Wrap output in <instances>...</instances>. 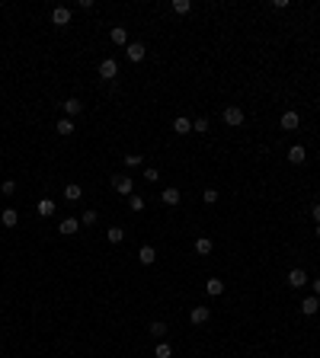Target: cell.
<instances>
[{"mask_svg":"<svg viewBox=\"0 0 320 358\" xmlns=\"http://www.w3.org/2000/svg\"><path fill=\"white\" fill-rule=\"evenodd\" d=\"M224 125L240 128V125H244V109H240V106H228V109H224Z\"/></svg>","mask_w":320,"mask_h":358,"instance_id":"cell-1","label":"cell"},{"mask_svg":"<svg viewBox=\"0 0 320 358\" xmlns=\"http://www.w3.org/2000/svg\"><path fill=\"white\" fill-rule=\"evenodd\" d=\"M279 125H282L285 131H298V128H301V115H298L295 109H288V112H282V119H279Z\"/></svg>","mask_w":320,"mask_h":358,"instance_id":"cell-2","label":"cell"},{"mask_svg":"<svg viewBox=\"0 0 320 358\" xmlns=\"http://www.w3.org/2000/svg\"><path fill=\"white\" fill-rule=\"evenodd\" d=\"M144 54H147V48L141 45V42H128V48H125V58H128L131 64H138V61H144Z\"/></svg>","mask_w":320,"mask_h":358,"instance_id":"cell-3","label":"cell"},{"mask_svg":"<svg viewBox=\"0 0 320 358\" xmlns=\"http://www.w3.org/2000/svg\"><path fill=\"white\" fill-rule=\"evenodd\" d=\"M115 74H119V61H115V58H103V61H99V77H103V80H112Z\"/></svg>","mask_w":320,"mask_h":358,"instance_id":"cell-4","label":"cell"},{"mask_svg":"<svg viewBox=\"0 0 320 358\" xmlns=\"http://www.w3.org/2000/svg\"><path fill=\"white\" fill-rule=\"evenodd\" d=\"M189 320L196 323V326H202V323H208V320H212V307H192Z\"/></svg>","mask_w":320,"mask_h":358,"instance_id":"cell-5","label":"cell"},{"mask_svg":"<svg viewBox=\"0 0 320 358\" xmlns=\"http://www.w3.org/2000/svg\"><path fill=\"white\" fill-rule=\"evenodd\" d=\"M138 259H141V266H154V262H157V250H154L151 243H144L138 250Z\"/></svg>","mask_w":320,"mask_h":358,"instance_id":"cell-6","label":"cell"},{"mask_svg":"<svg viewBox=\"0 0 320 358\" xmlns=\"http://www.w3.org/2000/svg\"><path fill=\"white\" fill-rule=\"evenodd\" d=\"M112 186H115V192H122V195H131V192H135V183H131L128 176H112Z\"/></svg>","mask_w":320,"mask_h":358,"instance_id":"cell-7","label":"cell"},{"mask_svg":"<svg viewBox=\"0 0 320 358\" xmlns=\"http://www.w3.org/2000/svg\"><path fill=\"white\" fill-rule=\"evenodd\" d=\"M288 285H291V288H304V285H307V272H304V269H291V272H288Z\"/></svg>","mask_w":320,"mask_h":358,"instance_id":"cell-8","label":"cell"},{"mask_svg":"<svg viewBox=\"0 0 320 358\" xmlns=\"http://www.w3.org/2000/svg\"><path fill=\"white\" fill-rule=\"evenodd\" d=\"M52 23L54 26H68L71 23V10L68 7H54L52 10Z\"/></svg>","mask_w":320,"mask_h":358,"instance_id":"cell-9","label":"cell"},{"mask_svg":"<svg viewBox=\"0 0 320 358\" xmlns=\"http://www.w3.org/2000/svg\"><path fill=\"white\" fill-rule=\"evenodd\" d=\"M320 310V297H304V301H301V313H304V317H314V313Z\"/></svg>","mask_w":320,"mask_h":358,"instance_id":"cell-10","label":"cell"},{"mask_svg":"<svg viewBox=\"0 0 320 358\" xmlns=\"http://www.w3.org/2000/svg\"><path fill=\"white\" fill-rule=\"evenodd\" d=\"M58 230H61L64 237H74L77 230H80V218H64V221H61V227H58Z\"/></svg>","mask_w":320,"mask_h":358,"instance_id":"cell-11","label":"cell"},{"mask_svg":"<svg viewBox=\"0 0 320 358\" xmlns=\"http://www.w3.org/2000/svg\"><path fill=\"white\" fill-rule=\"evenodd\" d=\"M307 160V151L301 144H291L288 147V163H304Z\"/></svg>","mask_w":320,"mask_h":358,"instance_id":"cell-12","label":"cell"},{"mask_svg":"<svg viewBox=\"0 0 320 358\" xmlns=\"http://www.w3.org/2000/svg\"><path fill=\"white\" fill-rule=\"evenodd\" d=\"M160 202H163V205H179V189H173V186H170V189H163L160 192Z\"/></svg>","mask_w":320,"mask_h":358,"instance_id":"cell-13","label":"cell"},{"mask_svg":"<svg viewBox=\"0 0 320 358\" xmlns=\"http://www.w3.org/2000/svg\"><path fill=\"white\" fill-rule=\"evenodd\" d=\"M109 38H112L115 45H125V48H128V32H125V26H115V29L109 32Z\"/></svg>","mask_w":320,"mask_h":358,"instance_id":"cell-14","label":"cell"},{"mask_svg":"<svg viewBox=\"0 0 320 358\" xmlns=\"http://www.w3.org/2000/svg\"><path fill=\"white\" fill-rule=\"evenodd\" d=\"M173 131H176V135H189V131H192V122L186 119V115H179V119H173Z\"/></svg>","mask_w":320,"mask_h":358,"instance_id":"cell-15","label":"cell"},{"mask_svg":"<svg viewBox=\"0 0 320 358\" xmlns=\"http://www.w3.org/2000/svg\"><path fill=\"white\" fill-rule=\"evenodd\" d=\"M64 198H68V202H80V198H84V189H80L77 183L64 186Z\"/></svg>","mask_w":320,"mask_h":358,"instance_id":"cell-16","label":"cell"},{"mask_svg":"<svg viewBox=\"0 0 320 358\" xmlns=\"http://www.w3.org/2000/svg\"><path fill=\"white\" fill-rule=\"evenodd\" d=\"M205 291H208L212 297L224 294V282H221V278H208V282H205Z\"/></svg>","mask_w":320,"mask_h":358,"instance_id":"cell-17","label":"cell"},{"mask_svg":"<svg viewBox=\"0 0 320 358\" xmlns=\"http://www.w3.org/2000/svg\"><path fill=\"white\" fill-rule=\"evenodd\" d=\"M0 221H3V227H16V224H19V214H16L13 208H3V214H0Z\"/></svg>","mask_w":320,"mask_h":358,"instance_id":"cell-18","label":"cell"},{"mask_svg":"<svg viewBox=\"0 0 320 358\" xmlns=\"http://www.w3.org/2000/svg\"><path fill=\"white\" fill-rule=\"evenodd\" d=\"M36 208H38V214H42V218H52V214H54V198H42Z\"/></svg>","mask_w":320,"mask_h":358,"instance_id":"cell-19","label":"cell"},{"mask_svg":"<svg viewBox=\"0 0 320 358\" xmlns=\"http://www.w3.org/2000/svg\"><path fill=\"white\" fill-rule=\"evenodd\" d=\"M64 112H68V115H80V112H84V102H80V99H64Z\"/></svg>","mask_w":320,"mask_h":358,"instance_id":"cell-20","label":"cell"},{"mask_svg":"<svg viewBox=\"0 0 320 358\" xmlns=\"http://www.w3.org/2000/svg\"><path fill=\"white\" fill-rule=\"evenodd\" d=\"M154 355H157V358H173V345L160 339V342H157V349H154Z\"/></svg>","mask_w":320,"mask_h":358,"instance_id":"cell-21","label":"cell"},{"mask_svg":"<svg viewBox=\"0 0 320 358\" xmlns=\"http://www.w3.org/2000/svg\"><path fill=\"white\" fill-rule=\"evenodd\" d=\"M196 253H198V256H208V253H212V240H208V237H198V240H196Z\"/></svg>","mask_w":320,"mask_h":358,"instance_id":"cell-22","label":"cell"},{"mask_svg":"<svg viewBox=\"0 0 320 358\" xmlns=\"http://www.w3.org/2000/svg\"><path fill=\"white\" fill-rule=\"evenodd\" d=\"M128 208H131V211H144V198L138 195V192H131V195H128Z\"/></svg>","mask_w":320,"mask_h":358,"instance_id":"cell-23","label":"cell"},{"mask_svg":"<svg viewBox=\"0 0 320 358\" xmlns=\"http://www.w3.org/2000/svg\"><path fill=\"white\" fill-rule=\"evenodd\" d=\"M58 135H74V122H71V119H58Z\"/></svg>","mask_w":320,"mask_h":358,"instance_id":"cell-24","label":"cell"},{"mask_svg":"<svg viewBox=\"0 0 320 358\" xmlns=\"http://www.w3.org/2000/svg\"><path fill=\"white\" fill-rule=\"evenodd\" d=\"M151 336H157V342H160V339H163V336H167V323L154 320V323H151Z\"/></svg>","mask_w":320,"mask_h":358,"instance_id":"cell-25","label":"cell"},{"mask_svg":"<svg viewBox=\"0 0 320 358\" xmlns=\"http://www.w3.org/2000/svg\"><path fill=\"white\" fill-rule=\"evenodd\" d=\"M192 10V3L189 0H173V13H179V16H186Z\"/></svg>","mask_w":320,"mask_h":358,"instance_id":"cell-26","label":"cell"},{"mask_svg":"<svg viewBox=\"0 0 320 358\" xmlns=\"http://www.w3.org/2000/svg\"><path fill=\"white\" fill-rule=\"evenodd\" d=\"M125 240V230L122 227H109V243H122Z\"/></svg>","mask_w":320,"mask_h":358,"instance_id":"cell-27","label":"cell"},{"mask_svg":"<svg viewBox=\"0 0 320 358\" xmlns=\"http://www.w3.org/2000/svg\"><path fill=\"white\" fill-rule=\"evenodd\" d=\"M96 218H99L96 211H84V218H80V224H84V227H93V224H96Z\"/></svg>","mask_w":320,"mask_h":358,"instance_id":"cell-28","label":"cell"},{"mask_svg":"<svg viewBox=\"0 0 320 358\" xmlns=\"http://www.w3.org/2000/svg\"><path fill=\"white\" fill-rule=\"evenodd\" d=\"M125 163H128V167H141L144 157H141V153H125Z\"/></svg>","mask_w":320,"mask_h":358,"instance_id":"cell-29","label":"cell"},{"mask_svg":"<svg viewBox=\"0 0 320 358\" xmlns=\"http://www.w3.org/2000/svg\"><path fill=\"white\" fill-rule=\"evenodd\" d=\"M192 131L205 135V131H208V119H196V122H192Z\"/></svg>","mask_w":320,"mask_h":358,"instance_id":"cell-30","label":"cell"},{"mask_svg":"<svg viewBox=\"0 0 320 358\" xmlns=\"http://www.w3.org/2000/svg\"><path fill=\"white\" fill-rule=\"evenodd\" d=\"M0 192H3V195H13V192H16V183H13V179H3V183H0Z\"/></svg>","mask_w":320,"mask_h":358,"instance_id":"cell-31","label":"cell"},{"mask_svg":"<svg viewBox=\"0 0 320 358\" xmlns=\"http://www.w3.org/2000/svg\"><path fill=\"white\" fill-rule=\"evenodd\" d=\"M202 198H205V205H214V202H218V192H214V189H205V192H202Z\"/></svg>","mask_w":320,"mask_h":358,"instance_id":"cell-32","label":"cell"},{"mask_svg":"<svg viewBox=\"0 0 320 358\" xmlns=\"http://www.w3.org/2000/svg\"><path fill=\"white\" fill-rule=\"evenodd\" d=\"M144 179H147V183H157V170L147 167V170H144Z\"/></svg>","mask_w":320,"mask_h":358,"instance_id":"cell-33","label":"cell"},{"mask_svg":"<svg viewBox=\"0 0 320 358\" xmlns=\"http://www.w3.org/2000/svg\"><path fill=\"white\" fill-rule=\"evenodd\" d=\"M314 221L320 224V205H314Z\"/></svg>","mask_w":320,"mask_h":358,"instance_id":"cell-34","label":"cell"},{"mask_svg":"<svg viewBox=\"0 0 320 358\" xmlns=\"http://www.w3.org/2000/svg\"><path fill=\"white\" fill-rule=\"evenodd\" d=\"M314 297H320V278L314 282Z\"/></svg>","mask_w":320,"mask_h":358,"instance_id":"cell-35","label":"cell"},{"mask_svg":"<svg viewBox=\"0 0 320 358\" xmlns=\"http://www.w3.org/2000/svg\"><path fill=\"white\" fill-rule=\"evenodd\" d=\"M317 237H320V224H317Z\"/></svg>","mask_w":320,"mask_h":358,"instance_id":"cell-36","label":"cell"}]
</instances>
